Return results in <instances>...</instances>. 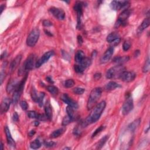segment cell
I'll use <instances>...</instances> for the list:
<instances>
[{"label": "cell", "mask_w": 150, "mask_h": 150, "mask_svg": "<svg viewBox=\"0 0 150 150\" xmlns=\"http://www.w3.org/2000/svg\"><path fill=\"white\" fill-rule=\"evenodd\" d=\"M106 106V103L105 101H102L100 103L94 106L92 108V111L89 114V116L85 119V120L82 122L81 125L82 127H86L90 124L96 123L97 121L102 114L103 112L105 110Z\"/></svg>", "instance_id": "6da1fadb"}, {"label": "cell", "mask_w": 150, "mask_h": 150, "mask_svg": "<svg viewBox=\"0 0 150 150\" xmlns=\"http://www.w3.org/2000/svg\"><path fill=\"white\" fill-rule=\"evenodd\" d=\"M102 94V89L96 87L92 90L87 101V108L89 110H92L97 105V103L101 97Z\"/></svg>", "instance_id": "7a4b0ae2"}, {"label": "cell", "mask_w": 150, "mask_h": 150, "mask_svg": "<svg viewBox=\"0 0 150 150\" xmlns=\"http://www.w3.org/2000/svg\"><path fill=\"white\" fill-rule=\"evenodd\" d=\"M125 68L122 65L116 66L110 68L106 71V76L107 79H111L114 77L119 78L121 74L125 71Z\"/></svg>", "instance_id": "3957f363"}, {"label": "cell", "mask_w": 150, "mask_h": 150, "mask_svg": "<svg viewBox=\"0 0 150 150\" xmlns=\"http://www.w3.org/2000/svg\"><path fill=\"white\" fill-rule=\"evenodd\" d=\"M35 62V56L34 54H31L25 60L24 64H23L22 70L21 69L19 70V74L21 75L28 74V71L32 70L34 68Z\"/></svg>", "instance_id": "277c9868"}, {"label": "cell", "mask_w": 150, "mask_h": 150, "mask_svg": "<svg viewBox=\"0 0 150 150\" xmlns=\"http://www.w3.org/2000/svg\"><path fill=\"white\" fill-rule=\"evenodd\" d=\"M40 36V31L39 29L35 28L30 32L27 39V44L29 47H34L38 42Z\"/></svg>", "instance_id": "5b68a950"}, {"label": "cell", "mask_w": 150, "mask_h": 150, "mask_svg": "<svg viewBox=\"0 0 150 150\" xmlns=\"http://www.w3.org/2000/svg\"><path fill=\"white\" fill-rule=\"evenodd\" d=\"M131 15V11L128 9H126V10H124L120 14L119 17L117 19V21L115 24L114 27L115 28H119L120 26H125L127 25V20L128 18V17H130Z\"/></svg>", "instance_id": "8992f818"}, {"label": "cell", "mask_w": 150, "mask_h": 150, "mask_svg": "<svg viewBox=\"0 0 150 150\" xmlns=\"http://www.w3.org/2000/svg\"><path fill=\"white\" fill-rule=\"evenodd\" d=\"M134 104L132 97L130 94H128L126 96L125 101L122 107V114L124 116H126L130 113L131 110L133 109Z\"/></svg>", "instance_id": "52a82bcc"}, {"label": "cell", "mask_w": 150, "mask_h": 150, "mask_svg": "<svg viewBox=\"0 0 150 150\" xmlns=\"http://www.w3.org/2000/svg\"><path fill=\"white\" fill-rule=\"evenodd\" d=\"M84 3L83 2L77 1L75 3L73 9L77 13V28L80 29L82 25V17L83 14V7Z\"/></svg>", "instance_id": "ba28073f"}, {"label": "cell", "mask_w": 150, "mask_h": 150, "mask_svg": "<svg viewBox=\"0 0 150 150\" xmlns=\"http://www.w3.org/2000/svg\"><path fill=\"white\" fill-rule=\"evenodd\" d=\"M130 5V3L127 1H113L110 4V7L113 10L117 11L121 9L126 10Z\"/></svg>", "instance_id": "9c48e42d"}, {"label": "cell", "mask_w": 150, "mask_h": 150, "mask_svg": "<svg viewBox=\"0 0 150 150\" xmlns=\"http://www.w3.org/2000/svg\"><path fill=\"white\" fill-rule=\"evenodd\" d=\"M54 54L55 53L54 50H50V51L46 52L40 59H38V61H36L35 64L36 68H40V67L42 66V64L45 63L46 62H47L48 60H49L50 57L54 56Z\"/></svg>", "instance_id": "30bf717a"}, {"label": "cell", "mask_w": 150, "mask_h": 150, "mask_svg": "<svg viewBox=\"0 0 150 150\" xmlns=\"http://www.w3.org/2000/svg\"><path fill=\"white\" fill-rule=\"evenodd\" d=\"M135 77L136 75L134 72H132V71H127L125 70L121 74V75L120 76L119 78L122 80V81L128 83L133 82V80L135 79Z\"/></svg>", "instance_id": "8fae6325"}, {"label": "cell", "mask_w": 150, "mask_h": 150, "mask_svg": "<svg viewBox=\"0 0 150 150\" xmlns=\"http://www.w3.org/2000/svg\"><path fill=\"white\" fill-rule=\"evenodd\" d=\"M50 12L59 20H63L65 18V12L61 8L52 7L49 9Z\"/></svg>", "instance_id": "7c38bea8"}, {"label": "cell", "mask_w": 150, "mask_h": 150, "mask_svg": "<svg viewBox=\"0 0 150 150\" xmlns=\"http://www.w3.org/2000/svg\"><path fill=\"white\" fill-rule=\"evenodd\" d=\"M114 53V48L113 47H110L106 50L105 54L101 56L100 59L101 63H106L110 61V59L113 55Z\"/></svg>", "instance_id": "4fadbf2b"}, {"label": "cell", "mask_w": 150, "mask_h": 150, "mask_svg": "<svg viewBox=\"0 0 150 150\" xmlns=\"http://www.w3.org/2000/svg\"><path fill=\"white\" fill-rule=\"evenodd\" d=\"M11 103H12V100L11 99L9 98L3 99L1 103V107H0V112L1 114L5 113L6 112H8Z\"/></svg>", "instance_id": "5bb4252c"}, {"label": "cell", "mask_w": 150, "mask_h": 150, "mask_svg": "<svg viewBox=\"0 0 150 150\" xmlns=\"http://www.w3.org/2000/svg\"><path fill=\"white\" fill-rule=\"evenodd\" d=\"M61 99L66 104L68 105V106H71V107H73L74 109H75V108H77L78 105L76 101L72 100V99H71L67 94H63L62 96Z\"/></svg>", "instance_id": "9a60e30c"}, {"label": "cell", "mask_w": 150, "mask_h": 150, "mask_svg": "<svg viewBox=\"0 0 150 150\" xmlns=\"http://www.w3.org/2000/svg\"><path fill=\"white\" fill-rule=\"evenodd\" d=\"M22 56L21 55H18L13 60V61L11 62L10 64V73H12L15 70V69L18 68V66L19 65L21 61Z\"/></svg>", "instance_id": "2e32d148"}, {"label": "cell", "mask_w": 150, "mask_h": 150, "mask_svg": "<svg viewBox=\"0 0 150 150\" xmlns=\"http://www.w3.org/2000/svg\"><path fill=\"white\" fill-rule=\"evenodd\" d=\"M4 131H5V135H6V140H7L8 144L11 147H15V142L12 137V135H11L10 129L8 128L7 126H5V127H4Z\"/></svg>", "instance_id": "e0dca14e"}, {"label": "cell", "mask_w": 150, "mask_h": 150, "mask_svg": "<svg viewBox=\"0 0 150 150\" xmlns=\"http://www.w3.org/2000/svg\"><path fill=\"white\" fill-rule=\"evenodd\" d=\"M18 83H19V82L16 79L10 80V81H9L7 86H6V92L8 93H11L12 92H14Z\"/></svg>", "instance_id": "ac0fdd59"}, {"label": "cell", "mask_w": 150, "mask_h": 150, "mask_svg": "<svg viewBox=\"0 0 150 150\" xmlns=\"http://www.w3.org/2000/svg\"><path fill=\"white\" fill-rule=\"evenodd\" d=\"M149 24H150V21H149V17L145 18V19L142 22V23L141 24L140 26L138 27V29H137L138 33H139V34L141 33L143 31H144L147 28L149 27Z\"/></svg>", "instance_id": "d6986e66"}, {"label": "cell", "mask_w": 150, "mask_h": 150, "mask_svg": "<svg viewBox=\"0 0 150 150\" xmlns=\"http://www.w3.org/2000/svg\"><path fill=\"white\" fill-rule=\"evenodd\" d=\"M120 38V35L118 33H117V32H112V33L110 34L107 36L106 41H107V42L108 43H112L113 42H114L115 41H116Z\"/></svg>", "instance_id": "ffe728a7"}, {"label": "cell", "mask_w": 150, "mask_h": 150, "mask_svg": "<svg viewBox=\"0 0 150 150\" xmlns=\"http://www.w3.org/2000/svg\"><path fill=\"white\" fill-rule=\"evenodd\" d=\"M66 130V128L62 127L61 128L57 129V130L54 131V132H52L51 133V134L50 135V137L52 138H56L60 137V136L62 135L65 132V131Z\"/></svg>", "instance_id": "44dd1931"}, {"label": "cell", "mask_w": 150, "mask_h": 150, "mask_svg": "<svg viewBox=\"0 0 150 150\" xmlns=\"http://www.w3.org/2000/svg\"><path fill=\"white\" fill-rule=\"evenodd\" d=\"M45 115L47 116V118L48 120H50L52 119V107L50 106L49 102H48L46 104V106L45 107Z\"/></svg>", "instance_id": "7402d4cb"}, {"label": "cell", "mask_w": 150, "mask_h": 150, "mask_svg": "<svg viewBox=\"0 0 150 150\" xmlns=\"http://www.w3.org/2000/svg\"><path fill=\"white\" fill-rule=\"evenodd\" d=\"M119 87H121V86L119 84L115 82L111 81L110 82H108V83L106 85L105 89L107 90H114L115 89L119 88Z\"/></svg>", "instance_id": "603a6c76"}, {"label": "cell", "mask_w": 150, "mask_h": 150, "mask_svg": "<svg viewBox=\"0 0 150 150\" xmlns=\"http://www.w3.org/2000/svg\"><path fill=\"white\" fill-rule=\"evenodd\" d=\"M85 57L84 53L82 51V50H78L76 52L75 56V61L77 63L79 64L81 62L83 59Z\"/></svg>", "instance_id": "cb8c5ba5"}, {"label": "cell", "mask_w": 150, "mask_h": 150, "mask_svg": "<svg viewBox=\"0 0 150 150\" xmlns=\"http://www.w3.org/2000/svg\"><path fill=\"white\" fill-rule=\"evenodd\" d=\"M92 63V60L91 59L89 58V57H85L83 59V60L80 62L79 64V65L82 67V68L84 70L85 69H87L88 67L90 66V64Z\"/></svg>", "instance_id": "d4e9b609"}, {"label": "cell", "mask_w": 150, "mask_h": 150, "mask_svg": "<svg viewBox=\"0 0 150 150\" xmlns=\"http://www.w3.org/2000/svg\"><path fill=\"white\" fill-rule=\"evenodd\" d=\"M141 123V119H137L135 120L134 121H133L132 123L130 124V125L128 126V130L130 131H134L136 128H137L138 126H140Z\"/></svg>", "instance_id": "484cf974"}, {"label": "cell", "mask_w": 150, "mask_h": 150, "mask_svg": "<svg viewBox=\"0 0 150 150\" xmlns=\"http://www.w3.org/2000/svg\"><path fill=\"white\" fill-rule=\"evenodd\" d=\"M129 59L130 58H129L128 56H125L123 57H116L114 59L113 62L114 63L118 64V65H121V64L128 61Z\"/></svg>", "instance_id": "4316f807"}, {"label": "cell", "mask_w": 150, "mask_h": 150, "mask_svg": "<svg viewBox=\"0 0 150 150\" xmlns=\"http://www.w3.org/2000/svg\"><path fill=\"white\" fill-rule=\"evenodd\" d=\"M41 145H42V144H41L40 141L38 139L34 140V141L31 142V144H30V147H31L32 149H36L40 148L41 147Z\"/></svg>", "instance_id": "83f0119b"}, {"label": "cell", "mask_w": 150, "mask_h": 150, "mask_svg": "<svg viewBox=\"0 0 150 150\" xmlns=\"http://www.w3.org/2000/svg\"><path fill=\"white\" fill-rule=\"evenodd\" d=\"M47 90L49 92L50 94H52V95H57L59 92L58 89H57L56 87L52 86V85L48 86L47 87Z\"/></svg>", "instance_id": "f1b7e54d"}, {"label": "cell", "mask_w": 150, "mask_h": 150, "mask_svg": "<svg viewBox=\"0 0 150 150\" xmlns=\"http://www.w3.org/2000/svg\"><path fill=\"white\" fill-rule=\"evenodd\" d=\"M108 135H106L105 137H103L98 142L97 144V149H101L103 146L105 145V143L107 141V140L108 139Z\"/></svg>", "instance_id": "f546056e"}, {"label": "cell", "mask_w": 150, "mask_h": 150, "mask_svg": "<svg viewBox=\"0 0 150 150\" xmlns=\"http://www.w3.org/2000/svg\"><path fill=\"white\" fill-rule=\"evenodd\" d=\"M150 68V64H149V57H147V59L146 61H145V64L144 66H143L142 68V71L143 73H147L148 71H149Z\"/></svg>", "instance_id": "4dcf8cb0"}, {"label": "cell", "mask_w": 150, "mask_h": 150, "mask_svg": "<svg viewBox=\"0 0 150 150\" xmlns=\"http://www.w3.org/2000/svg\"><path fill=\"white\" fill-rule=\"evenodd\" d=\"M66 112L68 116L73 120L74 116H75V114H74V108L71 107V106H68V107H66Z\"/></svg>", "instance_id": "1f68e13d"}, {"label": "cell", "mask_w": 150, "mask_h": 150, "mask_svg": "<svg viewBox=\"0 0 150 150\" xmlns=\"http://www.w3.org/2000/svg\"><path fill=\"white\" fill-rule=\"evenodd\" d=\"M75 83L74 82V80L72 79H68L66 80L65 82H64V86L66 88H71L73 86H74Z\"/></svg>", "instance_id": "d6a6232c"}, {"label": "cell", "mask_w": 150, "mask_h": 150, "mask_svg": "<svg viewBox=\"0 0 150 150\" xmlns=\"http://www.w3.org/2000/svg\"><path fill=\"white\" fill-rule=\"evenodd\" d=\"M71 121H73V120L71 119L70 117L68 116V115H67L66 116L64 117L63 120H62V126H66L67 125H68L69 124H70Z\"/></svg>", "instance_id": "836d02e7"}, {"label": "cell", "mask_w": 150, "mask_h": 150, "mask_svg": "<svg viewBox=\"0 0 150 150\" xmlns=\"http://www.w3.org/2000/svg\"><path fill=\"white\" fill-rule=\"evenodd\" d=\"M84 92L85 89L82 88V87H75L73 90V93L76 94H77V95H81V94L84 93Z\"/></svg>", "instance_id": "e575fe53"}, {"label": "cell", "mask_w": 150, "mask_h": 150, "mask_svg": "<svg viewBox=\"0 0 150 150\" xmlns=\"http://www.w3.org/2000/svg\"><path fill=\"white\" fill-rule=\"evenodd\" d=\"M31 93V97L32 100H33L34 101H35V102H37V101H38L39 96L38 95V94H37L36 90L34 88H32Z\"/></svg>", "instance_id": "d590c367"}, {"label": "cell", "mask_w": 150, "mask_h": 150, "mask_svg": "<svg viewBox=\"0 0 150 150\" xmlns=\"http://www.w3.org/2000/svg\"><path fill=\"white\" fill-rule=\"evenodd\" d=\"M45 93H43V92H41L40 94L39 95V97H38L37 103H38V105H40V107L42 106L43 105V99H44L45 97Z\"/></svg>", "instance_id": "8d00e7d4"}, {"label": "cell", "mask_w": 150, "mask_h": 150, "mask_svg": "<svg viewBox=\"0 0 150 150\" xmlns=\"http://www.w3.org/2000/svg\"><path fill=\"white\" fill-rule=\"evenodd\" d=\"M131 43L130 41H126L125 42L123 43V49L124 51H127V50L130 49V48H131Z\"/></svg>", "instance_id": "74e56055"}, {"label": "cell", "mask_w": 150, "mask_h": 150, "mask_svg": "<svg viewBox=\"0 0 150 150\" xmlns=\"http://www.w3.org/2000/svg\"><path fill=\"white\" fill-rule=\"evenodd\" d=\"M28 117L30 119H37L38 118V114L34 111H29L27 113Z\"/></svg>", "instance_id": "f35d334b"}, {"label": "cell", "mask_w": 150, "mask_h": 150, "mask_svg": "<svg viewBox=\"0 0 150 150\" xmlns=\"http://www.w3.org/2000/svg\"><path fill=\"white\" fill-rule=\"evenodd\" d=\"M105 128V127H104L103 126L99 127H98L95 131H94V133H93V134H92V138L95 137L99 133H100L101 131H102Z\"/></svg>", "instance_id": "ab89813d"}, {"label": "cell", "mask_w": 150, "mask_h": 150, "mask_svg": "<svg viewBox=\"0 0 150 150\" xmlns=\"http://www.w3.org/2000/svg\"><path fill=\"white\" fill-rule=\"evenodd\" d=\"M74 69H75V71L77 73H81L84 71L83 69L82 68V67L80 66L79 64H75V65L74 66Z\"/></svg>", "instance_id": "60d3db41"}, {"label": "cell", "mask_w": 150, "mask_h": 150, "mask_svg": "<svg viewBox=\"0 0 150 150\" xmlns=\"http://www.w3.org/2000/svg\"><path fill=\"white\" fill-rule=\"evenodd\" d=\"M19 104H20L21 107L22 109L23 110H27L28 109V103H27V101H25L24 100L21 101Z\"/></svg>", "instance_id": "b9f144b4"}, {"label": "cell", "mask_w": 150, "mask_h": 150, "mask_svg": "<svg viewBox=\"0 0 150 150\" xmlns=\"http://www.w3.org/2000/svg\"><path fill=\"white\" fill-rule=\"evenodd\" d=\"M81 129L80 128L78 127H76L74 128L73 130V134L76 135V136H80L81 135Z\"/></svg>", "instance_id": "7bdbcfd3"}, {"label": "cell", "mask_w": 150, "mask_h": 150, "mask_svg": "<svg viewBox=\"0 0 150 150\" xmlns=\"http://www.w3.org/2000/svg\"><path fill=\"white\" fill-rule=\"evenodd\" d=\"M56 145V143L54 141H49V142H45V147H48V148H51V147H54L55 145Z\"/></svg>", "instance_id": "ee69618b"}, {"label": "cell", "mask_w": 150, "mask_h": 150, "mask_svg": "<svg viewBox=\"0 0 150 150\" xmlns=\"http://www.w3.org/2000/svg\"><path fill=\"white\" fill-rule=\"evenodd\" d=\"M42 24L44 27H50L52 25V23L49 20H44L42 22Z\"/></svg>", "instance_id": "f6af8a7d"}, {"label": "cell", "mask_w": 150, "mask_h": 150, "mask_svg": "<svg viewBox=\"0 0 150 150\" xmlns=\"http://www.w3.org/2000/svg\"><path fill=\"white\" fill-rule=\"evenodd\" d=\"M37 119L38 120H42V121H44L45 120L48 119L47 116H45L44 114H38V118Z\"/></svg>", "instance_id": "bcb514c9"}, {"label": "cell", "mask_w": 150, "mask_h": 150, "mask_svg": "<svg viewBox=\"0 0 150 150\" xmlns=\"http://www.w3.org/2000/svg\"><path fill=\"white\" fill-rule=\"evenodd\" d=\"M5 73L4 70H3L1 72V84H3V80L5 79Z\"/></svg>", "instance_id": "7dc6e473"}, {"label": "cell", "mask_w": 150, "mask_h": 150, "mask_svg": "<svg viewBox=\"0 0 150 150\" xmlns=\"http://www.w3.org/2000/svg\"><path fill=\"white\" fill-rule=\"evenodd\" d=\"M12 119L13 121L15 122H17L18 121V120H19V116H18V114H17V112H15L14 113Z\"/></svg>", "instance_id": "c3c4849f"}, {"label": "cell", "mask_w": 150, "mask_h": 150, "mask_svg": "<svg viewBox=\"0 0 150 150\" xmlns=\"http://www.w3.org/2000/svg\"><path fill=\"white\" fill-rule=\"evenodd\" d=\"M101 77V74L100 73H96L94 75V79L96 80H98Z\"/></svg>", "instance_id": "681fc988"}, {"label": "cell", "mask_w": 150, "mask_h": 150, "mask_svg": "<svg viewBox=\"0 0 150 150\" xmlns=\"http://www.w3.org/2000/svg\"><path fill=\"white\" fill-rule=\"evenodd\" d=\"M77 42L79 45H82L83 42V38L81 35L77 36Z\"/></svg>", "instance_id": "f907efd6"}, {"label": "cell", "mask_w": 150, "mask_h": 150, "mask_svg": "<svg viewBox=\"0 0 150 150\" xmlns=\"http://www.w3.org/2000/svg\"><path fill=\"white\" fill-rule=\"evenodd\" d=\"M47 81L49 82V83H52V84H53L54 83V81H53V80H52V79L51 77H49V76H48L47 77Z\"/></svg>", "instance_id": "816d5d0a"}, {"label": "cell", "mask_w": 150, "mask_h": 150, "mask_svg": "<svg viewBox=\"0 0 150 150\" xmlns=\"http://www.w3.org/2000/svg\"><path fill=\"white\" fill-rule=\"evenodd\" d=\"M5 4H2V5H1V7H0V10H1V14L3 13V11L4 9H5Z\"/></svg>", "instance_id": "f5cc1de1"}, {"label": "cell", "mask_w": 150, "mask_h": 150, "mask_svg": "<svg viewBox=\"0 0 150 150\" xmlns=\"http://www.w3.org/2000/svg\"><path fill=\"white\" fill-rule=\"evenodd\" d=\"M35 134V131L31 130V131H29L28 135L30 136V137H32V136H33Z\"/></svg>", "instance_id": "db71d44e"}, {"label": "cell", "mask_w": 150, "mask_h": 150, "mask_svg": "<svg viewBox=\"0 0 150 150\" xmlns=\"http://www.w3.org/2000/svg\"><path fill=\"white\" fill-rule=\"evenodd\" d=\"M45 32L46 34L48 35V36H52V33H50V32H49L48 31H47V30H45Z\"/></svg>", "instance_id": "11a10c76"}, {"label": "cell", "mask_w": 150, "mask_h": 150, "mask_svg": "<svg viewBox=\"0 0 150 150\" xmlns=\"http://www.w3.org/2000/svg\"><path fill=\"white\" fill-rule=\"evenodd\" d=\"M140 54V50H135V56H138V55Z\"/></svg>", "instance_id": "9f6ffc18"}, {"label": "cell", "mask_w": 150, "mask_h": 150, "mask_svg": "<svg viewBox=\"0 0 150 150\" xmlns=\"http://www.w3.org/2000/svg\"><path fill=\"white\" fill-rule=\"evenodd\" d=\"M96 54H97V52L96 51V50H94V51H93V53H92V57H95L96 56Z\"/></svg>", "instance_id": "6f0895ef"}, {"label": "cell", "mask_w": 150, "mask_h": 150, "mask_svg": "<svg viewBox=\"0 0 150 150\" xmlns=\"http://www.w3.org/2000/svg\"><path fill=\"white\" fill-rule=\"evenodd\" d=\"M34 124H35V126L37 127V126H39V124H40V122H38V121H35V122H34Z\"/></svg>", "instance_id": "680465c9"}, {"label": "cell", "mask_w": 150, "mask_h": 150, "mask_svg": "<svg viewBox=\"0 0 150 150\" xmlns=\"http://www.w3.org/2000/svg\"><path fill=\"white\" fill-rule=\"evenodd\" d=\"M1 149L3 150L4 148H3V142H1Z\"/></svg>", "instance_id": "91938a15"}, {"label": "cell", "mask_w": 150, "mask_h": 150, "mask_svg": "<svg viewBox=\"0 0 150 150\" xmlns=\"http://www.w3.org/2000/svg\"><path fill=\"white\" fill-rule=\"evenodd\" d=\"M70 149V148H68V147H66V148H64L63 149Z\"/></svg>", "instance_id": "94428289"}]
</instances>
